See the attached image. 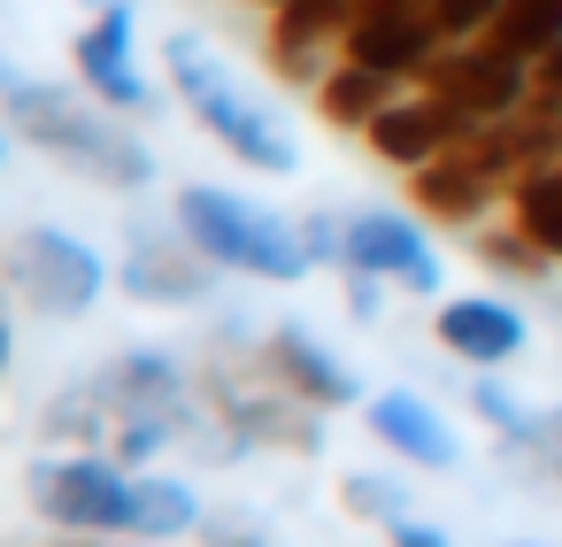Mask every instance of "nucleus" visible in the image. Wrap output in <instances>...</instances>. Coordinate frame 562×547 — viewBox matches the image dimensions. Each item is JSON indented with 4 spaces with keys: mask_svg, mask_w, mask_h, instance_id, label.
<instances>
[{
    "mask_svg": "<svg viewBox=\"0 0 562 547\" xmlns=\"http://www.w3.org/2000/svg\"><path fill=\"white\" fill-rule=\"evenodd\" d=\"M0 116H9L16 139L63 155L70 170H86V178H101V186H124V193L155 186L147 139H132V132L116 124V109H101V101H78V93H63V86H47V78H24V70L0 63Z\"/></svg>",
    "mask_w": 562,
    "mask_h": 547,
    "instance_id": "nucleus-1",
    "label": "nucleus"
},
{
    "mask_svg": "<svg viewBox=\"0 0 562 547\" xmlns=\"http://www.w3.org/2000/svg\"><path fill=\"white\" fill-rule=\"evenodd\" d=\"M162 70H170V93L186 101V116H193L232 163H247V170H262V178H285V170L301 163L293 132H285L262 101H247V93L232 86V70L209 55V40L170 32V40H162Z\"/></svg>",
    "mask_w": 562,
    "mask_h": 547,
    "instance_id": "nucleus-2",
    "label": "nucleus"
},
{
    "mask_svg": "<svg viewBox=\"0 0 562 547\" xmlns=\"http://www.w3.org/2000/svg\"><path fill=\"white\" fill-rule=\"evenodd\" d=\"M178 232L216 270H247V278H270V286H301L316 270L293 216H278V209H262L247 193H224V186H186L178 193Z\"/></svg>",
    "mask_w": 562,
    "mask_h": 547,
    "instance_id": "nucleus-3",
    "label": "nucleus"
},
{
    "mask_svg": "<svg viewBox=\"0 0 562 547\" xmlns=\"http://www.w3.org/2000/svg\"><path fill=\"white\" fill-rule=\"evenodd\" d=\"M201 401L209 416H224L247 447H278V455H324V409L293 401L285 386L262 378V362H209L201 370Z\"/></svg>",
    "mask_w": 562,
    "mask_h": 547,
    "instance_id": "nucleus-4",
    "label": "nucleus"
},
{
    "mask_svg": "<svg viewBox=\"0 0 562 547\" xmlns=\"http://www.w3.org/2000/svg\"><path fill=\"white\" fill-rule=\"evenodd\" d=\"M32 509L63 532H132V470L101 447L32 462Z\"/></svg>",
    "mask_w": 562,
    "mask_h": 547,
    "instance_id": "nucleus-5",
    "label": "nucleus"
},
{
    "mask_svg": "<svg viewBox=\"0 0 562 547\" xmlns=\"http://www.w3.org/2000/svg\"><path fill=\"white\" fill-rule=\"evenodd\" d=\"M416 86H424L431 101H447V109L477 132V124H493V116H508V109L531 101V63L501 55L493 40H454V47L431 55V70H424Z\"/></svg>",
    "mask_w": 562,
    "mask_h": 547,
    "instance_id": "nucleus-6",
    "label": "nucleus"
},
{
    "mask_svg": "<svg viewBox=\"0 0 562 547\" xmlns=\"http://www.w3.org/2000/svg\"><path fill=\"white\" fill-rule=\"evenodd\" d=\"M9 278L24 286V301L40 316H86L101 293H109V263L78 239V232H55V224H32L16 247H9Z\"/></svg>",
    "mask_w": 562,
    "mask_h": 547,
    "instance_id": "nucleus-7",
    "label": "nucleus"
},
{
    "mask_svg": "<svg viewBox=\"0 0 562 547\" xmlns=\"http://www.w3.org/2000/svg\"><path fill=\"white\" fill-rule=\"evenodd\" d=\"M132 9L124 0H109V9H93V24L70 40V55H78V86L101 101V109H116V116H147L155 109V86L139 78V63H132Z\"/></svg>",
    "mask_w": 562,
    "mask_h": 547,
    "instance_id": "nucleus-8",
    "label": "nucleus"
},
{
    "mask_svg": "<svg viewBox=\"0 0 562 547\" xmlns=\"http://www.w3.org/2000/svg\"><path fill=\"white\" fill-rule=\"evenodd\" d=\"M347 270H370L401 293H439V255L416 216L401 209H355L347 216Z\"/></svg>",
    "mask_w": 562,
    "mask_h": 547,
    "instance_id": "nucleus-9",
    "label": "nucleus"
},
{
    "mask_svg": "<svg viewBox=\"0 0 562 547\" xmlns=\"http://www.w3.org/2000/svg\"><path fill=\"white\" fill-rule=\"evenodd\" d=\"M355 9H362V0H278V9H270V47H262L270 78L316 93L324 55H339V32L355 24Z\"/></svg>",
    "mask_w": 562,
    "mask_h": 547,
    "instance_id": "nucleus-10",
    "label": "nucleus"
},
{
    "mask_svg": "<svg viewBox=\"0 0 562 547\" xmlns=\"http://www.w3.org/2000/svg\"><path fill=\"white\" fill-rule=\"evenodd\" d=\"M439 47H447L439 24L416 16V9H355V24L339 32V63H362V70L393 78V86H416Z\"/></svg>",
    "mask_w": 562,
    "mask_h": 547,
    "instance_id": "nucleus-11",
    "label": "nucleus"
},
{
    "mask_svg": "<svg viewBox=\"0 0 562 547\" xmlns=\"http://www.w3.org/2000/svg\"><path fill=\"white\" fill-rule=\"evenodd\" d=\"M124 293L132 301H147V309H201L209 293H216V263L178 232H139L132 239V255H124Z\"/></svg>",
    "mask_w": 562,
    "mask_h": 547,
    "instance_id": "nucleus-12",
    "label": "nucleus"
},
{
    "mask_svg": "<svg viewBox=\"0 0 562 547\" xmlns=\"http://www.w3.org/2000/svg\"><path fill=\"white\" fill-rule=\"evenodd\" d=\"M362 139H370V155H378V163H393V170L408 178V170H424L431 155L462 147V139H470V124H462L447 101H431V93L416 86V93H393V101L370 116V132H362Z\"/></svg>",
    "mask_w": 562,
    "mask_h": 547,
    "instance_id": "nucleus-13",
    "label": "nucleus"
},
{
    "mask_svg": "<svg viewBox=\"0 0 562 547\" xmlns=\"http://www.w3.org/2000/svg\"><path fill=\"white\" fill-rule=\"evenodd\" d=\"M255 362H262V378H270V386H285V393H293V401H308V409H347V401L362 393V386H355V370H347L316 332H301V324L262 332Z\"/></svg>",
    "mask_w": 562,
    "mask_h": 547,
    "instance_id": "nucleus-14",
    "label": "nucleus"
},
{
    "mask_svg": "<svg viewBox=\"0 0 562 547\" xmlns=\"http://www.w3.org/2000/svg\"><path fill=\"white\" fill-rule=\"evenodd\" d=\"M431 339H439L454 362H470V370H501V362L524 355L531 324H524V309H508V301H493V293H462V301H439Z\"/></svg>",
    "mask_w": 562,
    "mask_h": 547,
    "instance_id": "nucleus-15",
    "label": "nucleus"
},
{
    "mask_svg": "<svg viewBox=\"0 0 562 547\" xmlns=\"http://www.w3.org/2000/svg\"><path fill=\"white\" fill-rule=\"evenodd\" d=\"M93 386H101V401L116 409V424L124 416H170V424H201V409L186 401V370L162 355V347H124L109 370H93Z\"/></svg>",
    "mask_w": 562,
    "mask_h": 547,
    "instance_id": "nucleus-16",
    "label": "nucleus"
},
{
    "mask_svg": "<svg viewBox=\"0 0 562 547\" xmlns=\"http://www.w3.org/2000/svg\"><path fill=\"white\" fill-rule=\"evenodd\" d=\"M362 424H370V439H378V447H393V455H401V462H416V470H454V462H462L454 424H447L424 393H408V386L370 393Z\"/></svg>",
    "mask_w": 562,
    "mask_h": 547,
    "instance_id": "nucleus-17",
    "label": "nucleus"
},
{
    "mask_svg": "<svg viewBox=\"0 0 562 547\" xmlns=\"http://www.w3.org/2000/svg\"><path fill=\"white\" fill-rule=\"evenodd\" d=\"M408 201H416V216H424V224L477 232V224H485V209L501 201V178H493V170H477L462 147H447V155H431L424 170H408Z\"/></svg>",
    "mask_w": 562,
    "mask_h": 547,
    "instance_id": "nucleus-18",
    "label": "nucleus"
},
{
    "mask_svg": "<svg viewBox=\"0 0 562 547\" xmlns=\"http://www.w3.org/2000/svg\"><path fill=\"white\" fill-rule=\"evenodd\" d=\"M201 493L186 485V478H170V470H132V532L139 539H186V532H201Z\"/></svg>",
    "mask_w": 562,
    "mask_h": 547,
    "instance_id": "nucleus-19",
    "label": "nucleus"
},
{
    "mask_svg": "<svg viewBox=\"0 0 562 547\" xmlns=\"http://www.w3.org/2000/svg\"><path fill=\"white\" fill-rule=\"evenodd\" d=\"M508 224L539 247V255H554L562 263V155L554 163H539V170H524V178H508Z\"/></svg>",
    "mask_w": 562,
    "mask_h": 547,
    "instance_id": "nucleus-20",
    "label": "nucleus"
},
{
    "mask_svg": "<svg viewBox=\"0 0 562 547\" xmlns=\"http://www.w3.org/2000/svg\"><path fill=\"white\" fill-rule=\"evenodd\" d=\"M393 93H401L393 78L362 70V63H331V70L316 78V116H324L331 132H370V116H378Z\"/></svg>",
    "mask_w": 562,
    "mask_h": 547,
    "instance_id": "nucleus-21",
    "label": "nucleus"
},
{
    "mask_svg": "<svg viewBox=\"0 0 562 547\" xmlns=\"http://www.w3.org/2000/svg\"><path fill=\"white\" fill-rule=\"evenodd\" d=\"M501 55H516V63H539L554 40H562V0H501V16H493V32H485Z\"/></svg>",
    "mask_w": 562,
    "mask_h": 547,
    "instance_id": "nucleus-22",
    "label": "nucleus"
},
{
    "mask_svg": "<svg viewBox=\"0 0 562 547\" xmlns=\"http://www.w3.org/2000/svg\"><path fill=\"white\" fill-rule=\"evenodd\" d=\"M47 439H70V447H101L109 455V432H116V409L101 401V386L86 378V386H63L55 401H47Z\"/></svg>",
    "mask_w": 562,
    "mask_h": 547,
    "instance_id": "nucleus-23",
    "label": "nucleus"
},
{
    "mask_svg": "<svg viewBox=\"0 0 562 547\" xmlns=\"http://www.w3.org/2000/svg\"><path fill=\"white\" fill-rule=\"evenodd\" d=\"M470 255H477L493 278H508V286H547V270H554V255H539L516 224H477V232H470Z\"/></svg>",
    "mask_w": 562,
    "mask_h": 547,
    "instance_id": "nucleus-24",
    "label": "nucleus"
},
{
    "mask_svg": "<svg viewBox=\"0 0 562 547\" xmlns=\"http://www.w3.org/2000/svg\"><path fill=\"white\" fill-rule=\"evenodd\" d=\"M470 409L485 416V432H493L501 447H531V439H539V409H524L493 370H477V378H470Z\"/></svg>",
    "mask_w": 562,
    "mask_h": 547,
    "instance_id": "nucleus-25",
    "label": "nucleus"
},
{
    "mask_svg": "<svg viewBox=\"0 0 562 547\" xmlns=\"http://www.w3.org/2000/svg\"><path fill=\"white\" fill-rule=\"evenodd\" d=\"M339 509L385 532V524H401V516H408V485H401V478H385V470H347V478H339Z\"/></svg>",
    "mask_w": 562,
    "mask_h": 547,
    "instance_id": "nucleus-26",
    "label": "nucleus"
},
{
    "mask_svg": "<svg viewBox=\"0 0 562 547\" xmlns=\"http://www.w3.org/2000/svg\"><path fill=\"white\" fill-rule=\"evenodd\" d=\"M193 539H201V547H278V539H270V524H262L255 509H209Z\"/></svg>",
    "mask_w": 562,
    "mask_h": 547,
    "instance_id": "nucleus-27",
    "label": "nucleus"
},
{
    "mask_svg": "<svg viewBox=\"0 0 562 547\" xmlns=\"http://www.w3.org/2000/svg\"><path fill=\"white\" fill-rule=\"evenodd\" d=\"M493 16H501V0H431V24H439L447 47H454V40H485Z\"/></svg>",
    "mask_w": 562,
    "mask_h": 547,
    "instance_id": "nucleus-28",
    "label": "nucleus"
},
{
    "mask_svg": "<svg viewBox=\"0 0 562 547\" xmlns=\"http://www.w3.org/2000/svg\"><path fill=\"white\" fill-rule=\"evenodd\" d=\"M301 224V247H308V263H331V270H347V216H331V209H308V216H293Z\"/></svg>",
    "mask_w": 562,
    "mask_h": 547,
    "instance_id": "nucleus-29",
    "label": "nucleus"
},
{
    "mask_svg": "<svg viewBox=\"0 0 562 547\" xmlns=\"http://www.w3.org/2000/svg\"><path fill=\"white\" fill-rule=\"evenodd\" d=\"M531 109H554L562 116V40L531 63Z\"/></svg>",
    "mask_w": 562,
    "mask_h": 547,
    "instance_id": "nucleus-30",
    "label": "nucleus"
},
{
    "mask_svg": "<svg viewBox=\"0 0 562 547\" xmlns=\"http://www.w3.org/2000/svg\"><path fill=\"white\" fill-rule=\"evenodd\" d=\"M378 309H385V278L347 270V316H355V324H378Z\"/></svg>",
    "mask_w": 562,
    "mask_h": 547,
    "instance_id": "nucleus-31",
    "label": "nucleus"
},
{
    "mask_svg": "<svg viewBox=\"0 0 562 547\" xmlns=\"http://www.w3.org/2000/svg\"><path fill=\"white\" fill-rule=\"evenodd\" d=\"M385 547H454V539H447L431 516H416V509H408L401 524H385Z\"/></svg>",
    "mask_w": 562,
    "mask_h": 547,
    "instance_id": "nucleus-32",
    "label": "nucleus"
},
{
    "mask_svg": "<svg viewBox=\"0 0 562 547\" xmlns=\"http://www.w3.org/2000/svg\"><path fill=\"white\" fill-rule=\"evenodd\" d=\"M362 9H416V16H431V0H362Z\"/></svg>",
    "mask_w": 562,
    "mask_h": 547,
    "instance_id": "nucleus-33",
    "label": "nucleus"
},
{
    "mask_svg": "<svg viewBox=\"0 0 562 547\" xmlns=\"http://www.w3.org/2000/svg\"><path fill=\"white\" fill-rule=\"evenodd\" d=\"M539 416H547V432H554V439H562V409H539Z\"/></svg>",
    "mask_w": 562,
    "mask_h": 547,
    "instance_id": "nucleus-34",
    "label": "nucleus"
},
{
    "mask_svg": "<svg viewBox=\"0 0 562 547\" xmlns=\"http://www.w3.org/2000/svg\"><path fill=\"white\" fill-rule=\"evenodd\" d=\"M0 163H9V124H0Z\"/></svg>",
    "mask_w": 562,
    "mask_h": 547,
    "instance_id": "nucleus-35",
    "label": "nucleus"
},
{
    "mask_svg": "<svg viewBox=\"0 0 562 547\" xmlns=\"http://www.w3.org/2000/svg\"><path fill=\"white\" fill-rule=\"evenodd\" d=\"M0 370H9V332H0Z\"/></svg>",
    "mask_w": 562,
    "mask_h": 547,
    "instance_id": "nucleus-36",
    "label": "nucleus"
},
{
    "mask_svg": "<svg viewBox=\"0 0 562 547\" xmlns=\"http://www.w3.org/2000/svg\"><path fill=\"white\" fill-rule=\"evenodd\" d=\"M262 9H278V0H262Z\"/></svg>",
    "mask_w": 562,
    "mask_h": 547,
    "instance_id": "nucleus-37",
    "label": "nucleus"
}]
</instances>
